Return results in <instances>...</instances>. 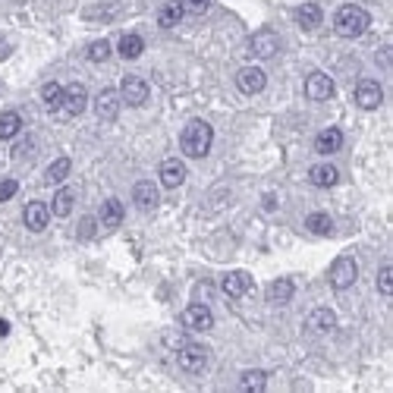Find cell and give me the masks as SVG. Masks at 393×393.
<instances>
[{
    "instance_id": "6da1fadb",
    "label": "cell",
    "mask_w": 393,
    "mask_h": 393,
    "mask_svg": "<svg viewBox=\"0 0 393 393\" xmlns=\"http://www.w3.org/2000/svg\"><path fill=\"white\" fill-rule=\"evenodd\" d=\"M211 142H214V129L205 120L186 123V129H182V136H180V148L186 158H205V154L211 151Z\"/></svg>"
},
{
    "instance_id": "7a4b0ae2",
    "label": "cell",
    "mask_w": 393,
    "mask_h": 393,
    "mask_svg": "<svg viewBox=\"0 0 393 393\" xmlns=\"http://www.w3.org/2000/svg\"><path fill=\"white\" fill-rule=\"evenodd\" d=\"M368 25H371L368 10H362L356 4H343L334 16V32L343 35V38H359V35L368 32Z\"/></svg>"
},
{
    "instance_id": "3957f363",
    "label": "cell",
    "mask_w": 393,
    "mask_h": 393,
    "mask_svg": "<svg viewBox=\"0 0 393 393\" xmlns=\"http://www.w3.org/2000/svg\"><path fill=\"white\" fill-rule=\"evenodd\" d=\"M356 277H359V268H356V262L349 255L336 258L331 264V271H327V280H331L334 290H349V286L356 283Z\"/></svg>"
},
{
    "instance_id": "277c9868",
    "label": "cell",
    "mask_w": 393,
    "mask_h": 393,
    "mask_svg": "<svg viewBox=\"0 0 393 393\" xmlns=\"http://www.w3.org/2000/svg\"><path fill=\"white\" fill-rule=\"evenodd\" d=\"M180 368L189 371V375H201L208 368V349L205 346H195V343H186L180 349Z\"/></svg>"
},
{
    "instance_id": "5b68a950",
    "label": "cell",
    "mask_w": 393,
    "mask_h": 393,
    "mask_svg": "<svg viewBox=\"0 0 393 393\" xmlns=\"http://www.w3.org/2000/svg\"><path fill=\"white\" fill-rule=\"evenodd\" d=\"M120 101L129 104V107H142L148 101V82L139 79V76H126L120 86Z\"/></svg>"
},
{
    "instance_id": "8992f818",
    "label": "cell",
    "mask_w": 393,
    "mask_h": 393,
    "mask_svg": "<svg viewBox=\"0 0 393 393\" xmlns=\"http://www.w3.org/2000/svg\"><path fill=\"white\" fill-rule=\"evenodd\" d=\"M381 101H384V88H381V82H375V79H362L359 86H356V104H359L362 110H377V107H381Z\"/></svg>"
},
{
    "instance_id": "52a82bcc",
    "label": "cell",
    "mask_w": 393,
    "mask_h": 393,
    "mask_svg": "<svg viewBox=\"0 0 393 393\" xmlns=\"http://www.w3.org/2000/svg\"><path fill=\"white\" fill-rule=\"evenodd\" d=\"M86 104H88V91H86V86L73 82V86H66V88H63L60 110H63L66 117H79L82 110H86Z\"/></svg>"
},
{
    "instance_id": "ba28073f",
    "label": "cell",
    "mask_w": 393,
    "mask_h": 393,
    "mask_svg": "<svg viewBox=\"0 0 393 393\" xmlns=\"http://www.w3.org/2000/svg\"><path fill=\"white\" fill-rule=\"evenodd\" d=\"M182 324H186L189 331H211V327H214V315H211V308H208V305L192 303L186 312H182Z\"/></svg>"
},
{
    "instance_id": "9c48e42d",
    "label": "cell",
    "mask_w": 393,
    "mask_h": 393,
    "mask_svg": "<svg viewBox=\"0 0 393 393\" xmlns=\"http://www.w3.org/2000/svg\"><path fill=\"white\" fill-rule=\"evenodd\" d=\"M236 86H240L242 95H258V91H264V86H268V76L258 66H245L236 73Z\"/></svg>"
},
{
    "instance_id": "30bf717a",
    "label": "cell",
    "mask_w": 393,
    "mask_h": 393,
    "mask_svg": "<svg viewBox=\"0 0 393 393\" xmlns=\"http://www.w3.org/2000/svg\"><path fill=\"white\" fill-rule=\"evenodd\" d=\"M221 286H223V293H227L230 299H242V296H249V293H252V274L230 271L227 277L221 280Z\"/></svg>"
},
{
    "instance_id": "8fae6325",
    "label": "cell",
    "mask_w": 393,
    "mask_h": 393,
    "mask_svg": "<svg viewBox=\"0 0 393 393\" xmlns=\"http://www.w3.org/2000/svg\"><path fill=\"white\" fill-rule=\"evenodd\" d=\"M23 221L32 233H41V230H47V223H51V208H47L45 201H29L23 211Z\"/></svg>"
},
{
    "instance_id": "7c38bea8",
    "label": "cell",
    "mask_w": 393,
    "mask_h": 393,
    "mask_svg": "<svg viewBox=\"0 0 393 393\" xmlns=\"http://www.w3.org/2000/svg\"><path fill=\"white\" fill-rule=\"evenodd\" d=\"M305 95L312 101H327V98H334V79L327 73H312L305 79Z\"/></svg>"
},
{
    "instance_id": "4fadbf2b",
    "label": "cell",
    "mask_w": 393,
    "mask_h": 393,
    "mask_svg": "<svg viewBox=\"0 0 393 393\" xmlns=\"http://www.w3.org/2000/svg\"><path fill=\"white\" fill-rule=\"evenodd\" d=\"M132 201H136L139 211H154V208H158V201H160L158 186H154V182H148V180L136 182V189H132Z\"/></svg>"
},
{
    "instance_id": "5bb4252c",
    "label": "cell",
    "mask_w": 393,
    "mask_h": 393,
    "mask_svg": "<svg viewBox=\"0 0 393 393\" xmlns=\"http://www.w3.org/2000/svg\"><path fill=\"white\" fill-rule=\"evenodd\" d=\"M252 54L255 57H262V60H268V57H274V54L280 51V38L274 35L271 29H264V32H258V35H252Z\"/></svg>"
},
{
    "instance_id": "9a60e30c",
    "label": "cell",
    "mask_w": 393,
    "mask_h": 393,
    "mask_svg": "<svg viewBox=\"0 0 393 393\" xmlns=\"http://www.w3.org/2000/svg\"><path fill=\"white\" fill-rule=\"evenodd\" d=\"M334 327H336V315L331 312V308H315V312L308 315V321H305L308 334H331Z\"/></svg>"
},
{
    "instance_id": "2e32d148",
    "label": "cell",
    "mask_w": 393,
    "mask_h": 393,
    "mask_svg": "<svg viewBox=\"0 0 393 393\" xmlns=\"http://www.w3.org/2000/svg\"><path fill=\"white\" fill-rule=\"evenodd\" d=\"M158 173H160V186H167V189H177V186H182V180H186V167H182V160H177V158H167Z\"/></svg>"
},
{
    "instance_id": "e0dca14e",
    "label": "cell",
    "mask_w": 393,
    "mask_h": 393,
    "mask_svg": "<svg viewBox=\"0 0 393 393\" xmlns=\"http://www.w3.org/2000/svg\"><path fill=\"white\" fill-rule=\"evenodd\" d=\"M95 110H98L101 120H114V117L120 114V91L104 88L101 95H98V101H95Z\"/></svg>"
},
{
    "instance_id": "ac0fdd59",
    "label": "cell",
    "mask_w": 393,
    "mask_h": 393,
    "mask_svg": "<svg viewBox=\"0 0 393 393\" xmlns=\"http://www.w3.org/2000/svg\"><path fill=\"white\" fill-rule=\"evenodd\" d=\"M293 293H296V283H293L290 277H277L268 286V303L271 305H286L293 299Z\"/></svg>"
},
{
    "instance_id": "d6986e66",
    "label": "cell",
    "mask_w": 393,
    "mask_h": 393,
    "mask_svg": "<svg viewBox=\"0 0 393 393\" xmlns=\"http://www.w3.org/2000/svg\"><path fill=\"white\" fill-rule=\"evenodd\" d=\"M343 148V132L336 129V126H331V129L318 132V139H315V151L318 154H334Z\"/></svg>"
},
{
    "instance_id": "ffe728a7",
    "label": "cell",
    "mask_w": 393,
    "mask_h": 393,
    "mask_svg": "<svg viewBox=\"0 0 393 393\" xmlns=\"http://www.w3.org/2000/svg\"><path fill=\"white\" fill-rule=\"evenodd\" d=\"M98 217H101V223H104L107 230H117V227L123 223V217H126L123 201H120V199H107V201L101 205V214H98Z\"/></svg>"
},
{
    "instance_id": "44dd1931",
    "label": "cell",
    "mask_w": 393,
    "mask_h": 393,
    "mask_svg": "<svg viewBox=\"0 0 393 393\" xmlns=\"http://www.w3.org/2000/svg\"><path fill=\"white\" fill-rule=\"evenodd\" d=\"M321 19H324V13H321L318 4H303V6L296 10V23H299V29H305V32H315V29H318Z\"/></svg>"
},
{
    "instance_id": "7402d4cb",
    "label": "cell",
    "mask_w": 393,
    "mask_h": 393,
    "mask_svg": "<svg viewBox=\"0 0 393 393\" xmlns=\"http://www.w3.org/2000/svg\"><path fill=\"white\" fill-rule=\"evenodd\" d=\"M308 180H312V186H318V189H331V186H336L340 173H336L334 164H318V167H312Z\"/></svg>"
},
{
    "instance_id": "603a6c76",
    "label": "cell",
    "mask_w": 393,
    "mask_h": 393,
    "mask_svg": "<svg viewBox=\"0 0 393 393\" xmlns=\"http://www.w3.org/2000/svg\"><path fill=\"white\" fill-rule=\"evenodd\" d=\"M182 16H186V13H182L180 0H167V4L160 6V13H158V25H160V29H173Z\"/></svg>"
},
{
    "instance_id": "cb8c5ba5",
    "label": "cell",
    "mask_w": 393,
    "mask_h": 393,
    "mask_svg": "<svg viewBox=\"0 0 393 393\" xmlns=\"http://www.w3.org/2000/svg\"><path fill=\"white\" fill-rule=\"evenodd\" d=\"M117 51H120V57L123 60H136V57H142V51H145V41H142V35H123L120 38V45H117Z\"/></svg>"
},
{
    "instance_id": "d4e9b609",
    "label": "cell",
    "mask_w": 393,
    "mask_h": 393,
    "mask_svg": "<svg viewBox=\"0 0 393 393\" xmlns=\"http://www.w3.org/2000/svg\"><path fill=\"white\" fill-rule=\"evenodd\" d=\"M19 132H23V117H19L16 110H4V114H0V139L10 142V139H16Z\"/></svg>"
},
{
    "instance_id": "484cf974",
    "label": "cell",
    "mask_w": 393,
    "mask_h": 393,
    "mask_svg": "<svg viewBox=\"0 0 393 393\" xmlns=\"http://www.w3.org/2000/svg\"><path fill=\"white\" fill-rule=\"evenodd\" d=\"M305 227H308V233H315V236H327L334 230V221L324 211H312L305 217Z\"/></svg>"
},
{
    "instance_id": "4316f807",
    "label": "cell",
    "mask_w": 393,
    "mask_h": 393,
    "mask_svg": "<svg viewBox=\"0 0 393 393\" xmlns=\"http://www.w3.org/2000/svg\"><path fill=\"white\" fill-rule=\"evenodd\" d=\"M69 170H73V160H69V158H57L51 167H47L45 180L51 182V186H57V182H63V180L69 177Z\"/></svg>"
},
{
    "instance_id": "83f0119b",
    "label": "cell",
    "mask_w": 393,
    "mask_h": 393,
    "mask_svg": "<svg viewBox=\"0 0 393 393\" xmlns=\"http://www.w3.org/2000/svg\"><path fill=\"white\" fill-rule=\"evenodd\" d=\"M73 205H76V195H73V189H60V192L54 195L51 214H57V217H66L69 211H73Z\"/></svg>"
},
{
    "instance_id": "f1b7e54d",
    "label": "cell",
    "mask_w": 393,
    "mask_h": 393,
    "mask_svg": "<svg viewBox=\"0 0 393 393\" xmlns=\"http://www.w3.org/2000/svg\"><path fill=\"white\" fill-rule=\"evenodd\" d=\"M240 387L252 390V393H262L264 387H268V375H264V371H242Z\"/></svg>"
},
{
    "instance_id": "f546056e",
    "label": "cell",
    "mask_w": 393,
    "mask_h": 393,
    "mask_svg": "<svg viewBox=\"0 0 393 393\" xmlns=\"http://www.w3.org/2000/svg\"><path fill=\"white\" fill-rule=\"evenodd\" d=\"M41 101H45L51 110H60V101H63V86H60V82H47V86L41 88Z\"/></svg>"
},
{
    "instance_id": "4dcf8cb0",
    "label": "cell",
    "mask_w": 393,
    "mask_h": 393,
    "mask_svg": "<svg viewBox=\"0 0 393 393\" xmlns=\"http://www.w3.org/2000/svg\"><path fill=\"white\" fill-rule=\"evenodd\" d=\"M377 290H381V296H393V268L390 264H384V268L377 271Z\"/></svg>"
},
{
    "instance_id": "1f68e13d",
    "label": "cell",
    "mask_w": 393,
    "mask_h": 393,
    "mask_svg": "<svg viewBox=\"0 0 393 393\" xmlns=\"http://www.w3.org/2000/svg\"><path fill=\"white\" fill-rule=\"evenodd\" d=\"M107 57H110V45H107V41H95V45L88 47V60L91 63H104Z\"/></svg>"
},
{
    "instance_id": "d6a6232c",
    "label": "cell",
    "mask_w": 393,
    "mask_h": 393,
    "mask_svg": "<svg viewBox=\"0 0 393 393\" xmlns=\"http://www.w3.org/2000/svg\"><path fill=\"white\" fill-rule=\"evenodd\" d=\"M180 4H182V13H192V16H201V13H208L211 0H180Z\"/></svg>"
},
{
    "instance_id": "836d02e7",
    "label": "cell",
    "mask_w": 393,
    "mask_h": 393,
    "mask_svg": "<svg viewBox=\"0 0 393 393\" xmlns=\"http://www.w3.org/2000/svg\"><path fill=\"white\" fill-rule=\"evenodd\" d=\"M16 192H19V182L16 180H0V201H10Z\"/></svg>"
},
{
    "instance_id": "e575fe53",
    "label": "cell",
    "mask_w": 393,
    "mask_h": 393,
    "mask_svg": "<svg viewBox=\"0 0 393 393\" xmlns=\"http://www.w3.org/2000/svg\"><path fill=\"white\" fill-rule=\"evenodd\" d=\"M79 236L82 240H91V236H95V221H91V217H86V221L79 223Z\"/></svg>"
},
{
    "instance_id": "d590c367",
    "label": "cell",
    "mask_w": 393,
    "mask_h": 393,
    "mask_svg": "<svg viewBox=\"0 0 393 393\" xmlns=\"http://www.w3.org/2000/svg\"><path fill=\"white\" fill-rule=\"evenodd\" d=\"M387 63H390V47H384V51L377 54V66H384V69H387Z\"/></svg>"
},
{
    "instance_id": "8d00e7d4",
    "label": "cell",
    "mask_w": 393,
    "mask_h": 393,
    "mask_svg": "<svg viewBox=\"0 0 393 393\" xmlns=\"http://www.w3.org/2000/svg\"><path fill=\"white\" fill-rule=\"evenodd\" d=\"M10 51H13V47H10V41H4V38H0V57H6Z\"/></svg>"
},
{
    "instance_id": "74e56055",
    "label": "cell",
    "mask_w": 393,
    "mask_h": 393,
    "mask_svg": "<svg viewBox=\"0 0 393 393\" xmlns=\"http://www.w3.org/2000/svg\"><path fill=\"white\" fill-rule=\"evenodd\" d=\"M10 334V324H6V321H0V336H6Z\"/></svg>"
}]
</instances>
